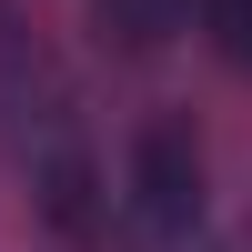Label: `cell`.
Segmentation results:
<instances>
[{"mask_svg": "<svg viewBox=\"0 0 252 252\" xmlns=\"http://www.w3.org/2000/svg\"><path fill=\"white\" fill-rule=\"evenodd\" d=\"M212 252H252V232H232V242H212Z\"/></svg>", "mask_w": 252, "mask_h": 252, "instance_id": "8992f818", "label": "cell"}, {"mask_svg": "<svg viewBox=\"0 0 252 252\" xmlns=\"http://www.w3.org/2000/svg\"><path fill=\"white\" fill-rule=\"evenodd\" d=\"M31 81H40V71H31V51H20V20L0 10V111H20V91H31Z\"/></svg>", "mask_w": 252, "mask_h": 252, "instance_id": "5b68a950", "label": "cell"}, {"mask_svg": "<svg viewBox=\"0 0 252 252\" xmlns=\"http://www.w3.org/2000/svg\"><path fill=\"white\" fill-rule=\"evenodd\" d=\"M20 161H31V202H40V222H51L61 242H101L111 232V182H101L91 141L61 121V101H51L40 131H20Z\"/></svg>", "mask_w": 252, "mask_h": 252, "instance_id": "7a4b0ae2", "label": "cell"}, {"mask_svg": "<svg viewBox=\"0 0 252 252\" xmlns=\"http://www.w3.org/2000/svg\"><path fill=\"white\" fill-rule=\"evenodd\" d=\"M121 222H131L141 252H192L202 212H212V161H202V131L182 111H152L121 152Z\"/></svg>", "mask_w": 252, "mask_h": 252, "instance_id": "6da1fadb", "label": "cell"}, {"mask_svg": "<svg viewBox=\"0 0 252 252\" xmlns=\"http://www.w3.org/2000/svg\"><path fill=\"white\" fill-rule=\"evenodd\" d=\"M202 20H212V51L232 71H252V0H202Z\"/></svg>", "mask_w": 252, "mask_h": 252, "instance_id": "277c9868", "label": "cell"}, {"mask_svg": "<svg viewBox=\"0 0 252 252\" xmlns=\"http://www.w3.org/2000/svg\"><path fill=\"white\" fill-rule=\"evenodd\" d=\"M182 10H192V0H91V20H101L111 51H161Z\"/></svg>", "mask_w": 252, "mask_h": 252, "instance_id": "3957f363", "label": "cell"}]
</instances>
